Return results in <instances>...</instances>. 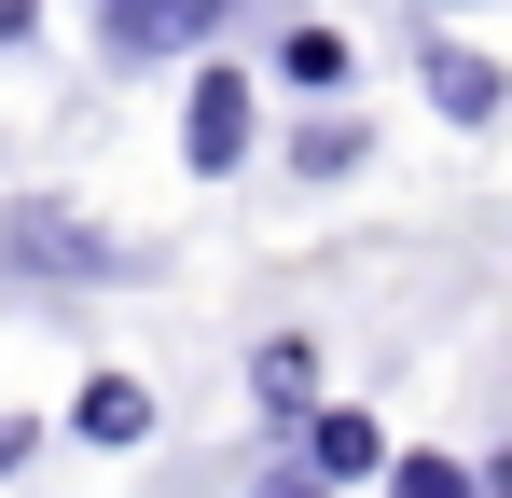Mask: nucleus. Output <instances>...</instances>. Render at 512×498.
Masks as SVG:
<instances>
[{
	"mask_svg": "<svg viewBox=\"0 0 512 498\" xmlns=\"http://www.w3.org/2000/svg\"><path fill=\"white\" fill-rule=\"evenodd\" d=\"M222 14H236V0H97V56H111V70H167L194 42H222Z\"/></svg>",
	"mask_w": 512,
	"mask_h": 498,
	"instance_id": "nucleus-1",
	"label": "nucleus"
},
{
	"mask_svg": "<svg viewBox=\"0 0 512 498\" xmlns=\"http://www.w3.org/2000/svg\"><path fill=\"white\" fill-rule=\"evenodd\" d=\"M250 139H263L250 70H208L194 97H180V166H194V180H236V166H250Z\"/></svg>",
	"mask_w": 512,
	"mask_h": 498,
	"instance_id": "nucleus-2",
	"label": "nucleus"
},
{
	"mask_svg": "<svg viewBox=\"0 0 512 498\" xmlns=\"http://www.w3.org/2000/svg\"><path fill=\"white\" fill-rule=\"evenodd\" d=\"M291 457L346 498V485H388V457H402V443H388L374 415H346V402H305V415H291Z\"/></svg>",
	"mask_w": 512,
	"mask_h": 498,
	"instance_id": "nucleus-3",
	"label": "nucleus"
},
{
	"mask_svg": "<svg viewBox=\"0 0 512 498\" xmlns=\"http://www.w3.org/2000/svg\"><path fill=\"white\" fill-rule=\"evenodd\" d=\"M416 83H429V111H443V125H499V97H512V83L485 70L471 42H443V28L416 42Z\"/></svg>",
	"mask_w": 512,
	"mask_h": 498,
	"instance_id": "nucleus-4",
	"label": "nucleus"
},
{
	"mask_svg": "<svg viewBox=\"0 0 512 498\" xmlns=\"http://www.w3.org/2000/svg\"><path fill=\"white\" fill-rule=\"evenodd\" d=\"M0 263H42V277H111V249L84 222H56V208H14L0 222Z\"/></svg>",
	"mask_w": 512,
	"mask_h": 498,
	"instance_id": "nucleus-5",
	"label": "nucleus"
},
{
	"mask_svg": "<svg viewBox=\"0 0 512 498\" xmlns=\"http://www.w3.org/2000/svg\"><path fill=\"white\" fill-rule=\"evenodd\" d=\"M277 83H291V97H319V111H333L346 83H360V42H346V28H319V14H291V42H277Z\"/></svg>",
	"mask_w": 512,
	"mask_h": 498,
	"instance_id": "nucleus-6",
	"label": "nucleus"
},
{
	"mask_svg": "<svg viewBox=\"0 0 512 498\" xmlns=\"http://www.w3.org/2000/svg\"><path fill=\"white\" fill-rule=\"evenodd\" d=\"M70 429H84L97 457H139V443H153V388H139V374H84Z\"/></svg>",
	"mask_w": 512,
	"mask_h": 498,
	"instance_id": "nucleus-7",
	"label": "nucleus"
},
{
	"mask_svg": "<svg viewBox=\"0 0 512 498\" xmlns=\"http://www.w3.org/2000/svg\"><path fill=\"white\" fill-rule=\"evenodd\" d=\"M346 166H360V125H346V111H319V125H291V180H305V194H333Z\"/></svg>",
	"mask_w": 512,
	"mask_h": 498,
	"instance_id": "nucleus-8",
	"label": "nucleus"
},
{
	"mask_svg": "<svg viewBox=\"0 0 512 498\" xmlns=\"http://www.w3.org/2000/svg\"><path fill=\"white\" fill-rule=\"evenodd\" d=\"M374 498H485V471H471V457H388Z\"/></svg>",
	"mask_w": 512,
	"mask_h": 498,
	"instance_id": "nucleus-9",
	"label": "nucleus"
},
{
	"mask_svg": "<svg viewBox=\"0 0 512 498\" xmlns=\"http://www.w3.org/2000/svg\"><path fill=\"white\" fill-rule=\"evenodd\" d=\"M250 388H263V402H291V415H305V388H319V346H305V332H277V346L250 360Z\"/></svg>",
	"mask_w": 512,
	"mask_h": 498,
	"instance_id": "nucleus-10",
	"label": "nucleus"
},
{
	"mask_svg": "<svg viewBox=\"0 0 512 498\" xmlns=\"http://www.w3.org/2000/svg\"><path fill=\"white\" fill-rule=\"evenodd\" d=\"M250 498H333V485H319V471H305V457H291V471H263Z\"/></svg>",
	"mask_w": 512,
	"mask_h": 498,
	"instance_id": "nucleus-11",
	"label": "nucleus"
},
{
	"mask_svg": "<svg viewBox=\"0 0 512 498\" xmlns=\"http://www.w3.org/2000/svg\"><path fill=\"white\" fill-rule=\"evenodd\" d=\"M28 443H42V429H28V415H0V485L28 471Z\"/></svg>",
	"mask_w": 512,
	"mask_h": 498,
	"instance_id": "nucleus-12",
	"label": "nucleus"
},
{
	"mask_svg": "<svg viewBox=\"0 0 512 498\" xmlns=\"http://www.w3.org/2000/svg\"><path fill=\"white\" fill-rule=\"evenodd\" d=\"M0 42H28V0H0Z\"/></svg>",
	"mask_w": 512,
	"mask_h": 498,
	"instance_id": "nucleus-13",
	"label": "nucleus"
},
{
	"mask_svg": "<svg viewBox=\"0 0 512 498\" xmlns=\"http://www.w3.org/2000/svg\"><path fill=\"white\" fill-rule=\"evenodd\" d=\"M485 498H512V457H499V485H485Z\"/></svg>",
	"mask_w": 512,
	"mask_h": 498,
	"instance_id": "nucleus-14",
	"label": "nucleus"
}]
</instances>
